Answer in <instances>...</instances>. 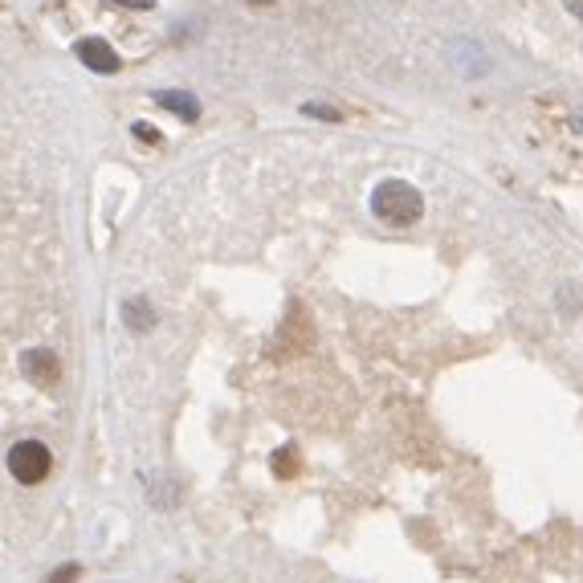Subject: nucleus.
Wrapping results in <instances>:
<instances>
[{
    "label": "nucleus",
    "mask_w": 583,
    "mask_h": 583,
    "mask_svg": "<svg viewBox=\"0 0 583 583\" xmlns=\"http://www.w3.org/2000/svg\"><path fill=\"white\" fill-rule=\"evenodd\" d=\"M371 213L380 216L384 225H392V229H408L425 216V197L408 180H384L371 192Z\"/></svg>",
    "instance_id": "nucleus-1"
},
{
    "label": "nucleus",
    "mask_w": 583,
    "mask_h": 583,
    "mask_svg": "<svg viewBox=\"0 0 583 583\" xmlns=\"http://www.w3.org/2000/svg\"><path fill=\"white\" fill-rule=\"evenodd\" d=\"M49 469H53V453H49L41 441H16V445L9 449V474H13L21 486L46 481Z\"/></svg>",
    "instance_id": "nucleus-2"
},
{
    "label": "nucleus",
    "mask_w": 583,
    "mask_h": 583,
    "mask_svg": "<svg viewBox=\"0 0 583 583\" xmlns=\"http://www.w3.org/2000/svg\"><path fill=\"white\" fill-rule=\"evenodd\" d=\"M21 376H25L33 388H41V392L58 388V380H62L58 355L49 352V347H29V352H21Z\"/></svg>",
    "instance_id": "nucleus-3"
},
{
    "label": "nucleus",
    "mask_w": 583,
    "mask_h": 583,
    "mask_svg": "<svg viewBox=\"0 0 583 583\" xmlns=\"http://www.w3.org/2000/svg\"><path fill=\"white\" fill-rule=\"evenodd\" d=\"M74 58L86 66V70H94V74H119V70H123L119 53H115L103 37H82V41H74Z\"/></svg>",
    "instance_id": "nucleus-4"
},
{
    "label": "nucleus",
    "mask_w": 583,
    "mask_h": 583,
    "mask_svg": "<svg viewBox=\"0 0 583 583\" xmlns=\"http://www.w3.org/2000/svg\"><path fill=\"white\" fill-rule=\"evenodd\" d=\"M155 103L164 110H171V115H180L185 123H197L200 119V103H197V94H188V91H155L152 94Z\"/></svg>",
    "instance_id": "nucleus-5"
},
{
    "label": "nucleus",
    "mask_w": 583,
    "mask_h": 583,
    "mask_svg": "<svg viewBox=\"0 0 583 583\" xmlns=\"http://www.w3.org/2000/svg\"><path fill=\"white\" fill-rule=\"evenodd\" d=\"M123 323L127 331H135V335H147L155 326V310L143 302V298H127L123 302Z\"/></svg>",
    "instance_id": "nucleus-6"
},
{
    "label": "nucleus",
    "mask_w": 583,
    "mask_h": 583,
    "mask_svg": "<svg viewBox=\"0 0 583 583\" xmlns=\"http://www.w3.org/2000/svg\"><path fill=\"white\" fill-rule=\"evenodd\" d=\"M274 474L277 477H294V474H298V449H290V445L277 449V453H274Z\"/></svg>",
    "instance_id": "nucleus-7"
},
{
    "label": "nucleus",
    "mask_w": 583,
    "mask_h": 583,
    "mask_svg": "<svg viewBox=\"0 0 583 583\" xmlns=\"http://www.w3.org/2000/svg\"><path fill=\"white\" fill-rule=\"evenodd\" d=\"M110 4H119V9H135V13H147V9H155V0H110Z\"/></svg>",
    "instance_id": "nucleus-8"
},
{
    "label": "nucleus",
    "mask_w": 583,
    "mask_h": 583,
    "mask_svg": "<svg viewBox=\"0 0 583 583\" xmlns=\"http://www.w3.org/2000/svg\"><path fill=\"white\" fill-rule=\"evenodd\" d=\"M302 110H307V115H319V119H331V123H335V119H338V110H331V107H314V103H307V107H302Z\"/></svg>",
    "instance_id": "nucleus-9"
},
{
    "label": "nucleus",
    "mask_w": 583,
    "mask_h": 583,
    "mask_svg": "<svg viewBox=\"0 0 583 583\" xmlns=\"http://www.w3.org/2000/svg\"><path fill=\"white\" fill-rule=\"evenodd\" d=\"M135 135L143 139V143H159V131H155V127H147V123H135Z\"/></svg>",
    "instance_id": "nucleus-10"
},
{
    "label": "nucleus",
    "mask_w": 583,
    "mask_h": 583,
    "mask_svg": "<svg viewBox=\"0 0 583 583\" xmlns=\"http://www.w3.org/2000/svg\"><path fill=\"white\" fill-rule=\"evenodd\" d=\"M78 580V568H62L58 575H49V583H74Z\"/></svg>",
    "instance_id": "nucleus-11"
},
{
    "label": "nucleus",
    "mask_w": 583,
    "mask_h": 583,
    "mask_svg": "<svg viewBox=\"0 0 583 583\" xmlns=\"http://www.w3.org/2000/svg\"><path fill=\"white\" fill-rule=\"evenodd\" d=\"M563 4H568L571 16H580V21H583V0H563Z\"/></svg>",
    "instance_id": "nucleus-12"
},
{
    "label": "nucleus",
    "mask_w": 583,
    "mask_h": 583,
    "mask_svg": "<svg viewBox=\"0 0 583 583\" xmlns=\"http://www.w3.org/2000/svg\"><path fill=\"white\" fill-rule=\"evenodd\" d=\"M249 4H274V0H249Z\"/></svg>",
    "instance_id": "nucleus-13"
}]
</instances>
